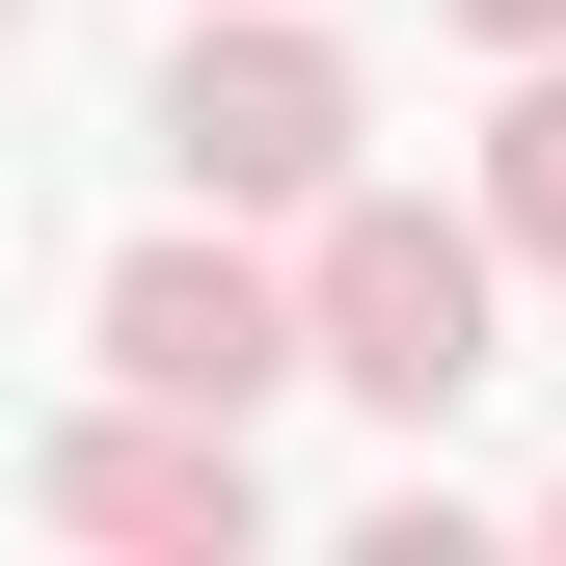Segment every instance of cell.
<instances>
[{
    "label": "cell",
    "instance_id": "obj_1",
    "mask_svg": "<svg viewBox=\"0 0 566 566\" xmlns=\"http://www.w3.org/2000/svg\"><path fill=\"white\" fill-rule=\"evenodd\" d=\"M485 324H513V243L432 217V189H297V378H350L378 432L485 405Z\"/></svg>",
    "mask_w": 566,
    "mask_h": 566
},
{
    "label": "cell",
    "instance_id": "obj_2",
    "mask_svg": "<svg viewBox=\"0 0 566 566\" xmlns=\"http://www.w3.org/2000/svg\"><path fill=\"white\" fill-rule=\"evenodd\" d=\"M350 54L297 28V0H189V54H163V163H189V217H297V189H350Z\"/></svg>",
    "mask_w": 566,
    "mask_h": 566
},
{
    "label": "cell",
    "instance_id": "obj_3",
    "mask_svg": "<svg viewBox=\"0 0 566 566\" xmlns=\"http://www.w3.org/2000/svg\"><path fill=\"white\" fill-rule=\"evenodd\" d=\"M82 350H108V405H217V432H270V378H297V270H270L243 217H163V243H108Z\"/></svg>",
    "mask_w": 566,
    "mask_h": 566
},
{
    "label": "cell",
    "instance_id": "obj_4",
    "mask_svg": "<svg viewBox=\"0 0 566 566\" xmlns=\"http://www.w3.org/2000/svg\"><path fill=\"white\" fill-rule=\"evenodd\" d=\"M28 513H54V539H135V566H243V513H270V485H243V432H217V405H82V432L28 459Z\"/></svg>",
    "mask_w": 566,
    "mask_h": 566
},
{
    "label": "cell",
    "instance_id": "obj_5",
    "mask_svg": "<svg viewBox=\"0 0 566 566\" xmlns=\"http://www.w3.org/2000/svg\"><path fill=\"white\" fill-rule=\"evenodd\" d=\"M485 243L566 270V54H513V108H485Z\"/></svg>",
    "mask_w": 566,
    "mask_h": 566
},
{
    "label": "cell",
    "instance_id": "obj_6",
    "mask_svg": "<svg viewBox=\"0 0 566 566\" xmlns=\"http://www.w3.org/2000/svg\"><path fill=\"white\" fill-rule=\"evenodd\" d=\"M432 28H459V54H566V0H432Z\"/></svg>",
    "mask_w": 566,
    "mask_h": 566
},
{
    "label": "cell",
    "instance_id": "obj_7",
    "mask_svg": "<svg viewBox=\"0 0 566 566\" xmlns=\"http://www.w3.org/2000/svg\"><path fill=\"white\" fill-rule=\"evenodd\" d=\"M539 539H566V485H539Z\"/></svg>",
    "mask_w": 566,
    "mask_h": 566
},
{
    "label": "cell",
    "instance_id": "obj_8",
    "mask_svg": "<svg viewBox=\"0 0 566 566\" xmlns=\"http://www.w3.org/2000/svg\"><path fill=\"white\" fill-rule=\"evenodd\" d=\"M0 28H28V0H0Z\"/></svg>",
    "mask_w": 566,
    "mask_h": 566
}]
</instances>
